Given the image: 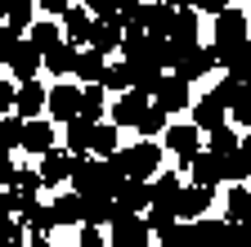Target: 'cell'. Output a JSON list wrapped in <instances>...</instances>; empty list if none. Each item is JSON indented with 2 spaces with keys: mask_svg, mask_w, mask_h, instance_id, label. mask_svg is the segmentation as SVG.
I'll return each instance as SVG.
<instances>
[{
  "mask_svg": "<svg viewBox=\"0 0 251 247\" xmlns=\"http://www.w3.org/2000/svg\"><path fill=\"white\" fill-rule=\"evenodd\" d=\"M117 202V198H112ZM112 243L117 247H139V243H148L152 238V229H148V220H144V216L139 211H126V207H112Z\"/></svg>",
  "mask_w": 251,
  "mask_h": 247,
  "instance_id": "6da1fadb",
  "label": "cell"
},
{
  "mask_svg": "<svg viewBox=\"0 0 251 247\" xmlns=\"http://www.w3.org/2000/svg\"><path fill=\"white\" fill-rule=\"evenodd\" d=\"M72 166H76V153L72 148H50V153H41V180H45V189L68 184L72 180Z\"/></svg>",
  "mask_w": 251,
  "mask_h": 247,
  "instance_id": "7a4b0ae2",
  "label": "cell"
},
{
  "mask_svg": "<svg viewBox=\"0 0 251 247\" xmlns=\"http://www.w3.org/2000/svg\"><path fill=\"white\" fill-rule=\"evenodd\" d=\"M148 108H152V104H148V90L130 85V90H121V99L112 104V121H117V126H139Z\"/></svg>",
  "mask_w": 251,
  "mask_h": 247,
  "instance_id": "3957f363",
  "label": "cell"
},
{
  "mask_svg": "<svg viewBox=\"0 0 251 247\" xmlns=\"http://www.w3.org/2000/svg\"><path fill=\"white\" fill-rule=\"evenodd\" d=\"M166 148L179 153V162L188 166L193 162V153L202 148V126L198 121H184V126H166Z\"/></svg>",
  "mask_w": 251,
  "mask_h": 247,
  "instance_id": "277c9868",
  "label": "cell"
},
{
  "mask_svg": "<svg viewBox=\"0 0 251 247\" xmlns=\"http://www.w3.org/2000/svg\"><path fill=\"white\" fill-rule=\"evenodd\" d=\"M18 81H31V77H36L41 68H45V54L36 50V45H31V41H18L14 45V54H9V63H5Z\"/></svg>",
  "mask_w": 251,
  "mask_h": 247,
  "instance_id": "5b68a950",
  "label": "cell"
},
{
  "mask_svg": "<svg viewBox=\"0 0 251 247\" xmlns=\"http://www.w3.org/2000/svg\"><path fill=\"white\" fill-rule=\"evenodd\" d=\"M215 63H220V54H215V50H202V45H193V50H188V54L179 58V63H175V72H179L188 85H193V81H202V77H206Z\"/></svg>",
  "mask_w": 251,
  "mask_h": 247,
  "instance_id": "8992f818",
  "label": "cell"
},
{
  "mask_svg": "<svg viewBox=\"0 0 251 247\" xmlns=\"http://www.w3.org/2000/svg\"><path fill=\"white\" fill-rule=\"evenodd\" d=\"M215 54H220V68H225V72H233V77L251 81V41H233V45H215Z\"/></svg>",
  "mask_w": 251,
  "mask_h": 247,
  "instance_id": "52a82bcc",
  "label": "cell"
},
{
  "mask_svg": "<svg viewBox=\"0 0 251 247\" xmlns=\"http://www.w3.org/2000/svg\"><path fill=\"white\" fill-rule=\"evenodd\" d=\"M58 121H72L76 112H81V85H68V81H58L54 90H50V104H45Z\"/></svg>",
  "mask_w": 251,
  "mask_h": 247,
  "instance_id": "ba28073f",
  "label": "cell"
},
{
  "mask_svg": "<svg viewBox=\"0 0 251 247\" xmlns=\"http://www.w3.org/2000/svg\"><path fill=\"white\" fill-rule=\"evenodd\" d=\"M23 148H27V153H50V148H54V121L27 117V121H23Z\"/></svg>",
  "mask_w": 251,
  "mask_h": 247,
  "instance_id": "9c48e42d",
  "label": "cell"
},
{
  "mask_svg": "<svg viewBox=\"0 0 251 247\" xmlns=\"http://www.w3.org/2000/svg\"><path fill=\"white\" fill-rule=\"evenodd\" d=\"M112 198H117V207H126V211H148L152 189H148L139 175H126V180H121V189H117Z\"/></svg>",
  "mask_w": 251,
  "mask_h": 247,
  "instance_id": "30bf717a",
  "label": "cell"
},
{
  "mask_svg": "<svg viewBox=\"0 0 251 247\" xmlns=\"http://www.w3.org/2000/svg\"><path fill=\"white\" fill-rule=\"evenodd\" d=\"M188 166H193V180H198V184H211V189L225 180V158H220V153H211V148H198Z\"/></svg>",
  "mask_w": 251,
  "mask_h": 247,
  "instance_id": "8fae6325",
  "label": "cell"
},
{
  "mask_svg": "<svg viewBox=\"0 0 251 247\" xmlns=\"http://www.w3.org/2000/svg\"><path fill=\"white\" fill-rule=\"evenodd\" d=\"M157 104H162L166 112H184L188 108V81L175 72V77H162V85H157V95H152Z\"/></svg>",
  "mask_w": 251,
  "mask_h": 247,
  "instance_id": "7c38bea8",
  "label": "cell"
},
{
  "mask_svg": "<svg viewBox=\"0 0 251 247\" xmlns=\"http://www.w3.org/2000/svg\"><path fill=\"white\" fill-rule=\"evenodd\" d=\"M206 207H211V184H193V189H179V198H175L179 220H198Z\"/></svg>",
  "mask_w": 251,
  "mask_h": 247,
  "instance_id": "4fadbf2b",
  "label": "cell"
},
{
  "mask_svg": "<svg viewBox=\"0 0 251 247\" xmlns=\"http://www.w3.org/2000/svg\"><path fill=\"white\" fill-rule=\"evenodd\" d=\"M233 41H247V18L242 9H225V14H215V45H233Z\"/></svg>",
  "mask_w": 251,
  "mask_h": 247,
  "instance_id": "5bb4252c",
  "label": "cell"
},
{
  "mask_svg": "<svg viewBox=\"0 0 251 247\" xmlns=\"http://www.w3.org/2000/svg\"><path fill=\"white\" fill-rule=\"evenodd\" d=\"M45 104H50V90H41L36 81H23L18 95H14V112H18V117H41Z\"/></svg>",
  "mask_w": 251,
  "mask_h": 247,
  "instance_id": "9a60e30c",
  "label": "cell"
},
{
  "mask_svg": "<svg viewBox=\"0 0 251 247\" xmlns=\"http://www.w3.org/2000/svg\"><path fill=\"white\" fill-rule=\"evenodd\" d=\"M72 72L81 77V85H90V81H103V77H108V54H103V50H94V45H90V50H81Z\"/></svg>",
  "mask_w": 251,
  "mask_h": 247,
  "instance_id": "2e32d148",
  "label": "cell"
},
{
  "mask_svg": "<svg viewBox=\"0 0 251 247\" xmlns=\"http://www.w3.org/2000/svg\"><path fill=\"white\" fill-rule=\"evenodd\" d=\"M112 207V193H81V225H108Z\"/></svg>",
  "mask_w": 251,
  "mask_h": 247,
  "instance_id": "e0dca14e",
  "label": "cell"
},
{
  "mask_svg": "<svg viewBox=\"0 0 251 247\" xmlns=\"http://www.w3.org/2000/svg\"><path fill=\"white\" fill-rule=\"evenodd\" d=\"M225 112H229V104L220 99L215 90H211L206 99H198V104H193V121H198L202 131H215V126H225Z\"/></svg>",
  "mask_w": 251,
  "mask_h": 247,
  "instance_id": "ac0fdd59",
  "label": "cell"
},
{
  "mask_svg": "<svg viewBox=\"0 0 251 247\" xmlns=\"http://www.w3.org/2000/svg\"><path fill=\"white\" fill-rule=\"evenodd\" d=\"M130 166H135V175L139 180H148V175H157V166H162V148H157L148 135L130 148Z\"/></svg>",
  "mask_w": 251,
  "mask_h": 247,
  "instance_id": "d6986e66",
  "label": "cell"
},
{
  "mask_svg": "<svg viewBox=\"0 0 251 247\" xmlns=\"http://www.w3.org/2000/svg\"><path fill=\"white\" fill-rule=\"evenodd\" d=\"M18 220L31 225L36 234H50V229L58 225V216H54V207H41L36 198H31V202H18Z\"/></svg>",
  "mask_w": 251,
  "mask_h": 247,
  "instance_id": "ffe728a7",
  "label": "cell"
},
{
  "mask_svg": "<svg viewBox=\"0 0 251 247\" xmlns=\"http://www.w3.org/2000/svg\"><path fill=\"white\" fill-rule=\"evenodd\" d=\"M121 36H126V32H121V23H117V18H99V23L90 27V45H94V50H103V54L121 50Z\"/></svg>",
  "mask_w": 251,
  "mask_h": 247,
  "instance_id": "44dd1931",
  "label": "cell"
},
{
  "mask_svg": "<svg viewBox=\"0 0 251 247\" xmlns=\"http://www.w3.org/2000/svg\"><path fill=\"white\" fill-rule=\"evenodd\" d=\"M144 27H148L152 36H171V27H175V5H171V0H148Z\"/></svg>",
  "mask_w": 251,
  "mask_h": 247,
  "instance_id": "7402d4cb",
  "label": "cell"
},
{
  "mask_svg": "<svg viewBox=\"0 0 251 247\" xmlns=\"http://www.w3.org/2000/svg\"><path fill=\"white\" fill-rule=\"evenodd\" d=\"M63 126H68V148L72 153H90V144H94V117L76 112L72 121H63Z\"/></svg>",
  "mask_w": 251,
  "mask_h": 247,
  "instance_id": "603a6c76",
  "label": "cell"
},
{
  "mask_svg": "<svg viewBox=\"0 0 251 247\" xmlns=\"http://www.w3.org/2000/svg\"><path fill=\"white\" fill-rule=\"evenodd\" d=\"M72 68H76V41H58L54 50H45V72L68 77Z\"/></svg>",
  "mask_w": 251,
  "mask_h": 247,
  "instance_id": "cb8c5ba5",
  "label": "cell"
},
{
  "mask_svg": "<svg viewBox=\"0 0 251 247\" xmlns=\"http://www.w3.org/2000/svg\"><path fill=\"white\" fill-rule=\"evenodd\" d=\"M45 189V180H41V171H14V180H9V193H14V211H18V202H31Z\"/></svg>",
  "mask_w": 251,
  "mask_h": 247,
  "instance_id": "d4e9b609",
  "label": "cell"
},
{
  "mask_svg": "<svg viewBox=\"0 0 251 247\" xmlns=\"http://www.w3.org/2000/svg\"><path fill=\"white\" fill-rule=\"evenodd\" d=\"M148 189H152V202L175 207V198H179V189H184V184H179V175H175V171H157Z\"/></svg>",
  "mask_w": 251,
  "mask_h": 247,
  "instance_id": "484cf974",
  "label": "cell"
},
{
  "mask_svg": "<svg viewBox=\"0 0 251 247\" xmlns=\"http://www.w3.org/2000/svg\"><path fill=\"white\" fill-rule=\"evenodd\" d=\"M63 27H68V41H90V27H94V18L81 9V5H68V9H63Z\"/></svg>",
  "mask_w": 251,
  "mask_h": 247,
  "instance_id": "4316f807",
  "label": "cell"
},
{
  "mask_svg": "<svg viewBox=\"0 0 251 247\" xmlns=\"http://www.w3.org/2000/svg\"><path fill=\"white\" fill-rule=\"evenodd\" d=\"M139 81V68L130 63V58H126V63H108V77H103V90H117V95H121V90H130Z\"/></svg>",
  "mask_w": 251,
  "mask_h": 247,
  "instance_id": "83f0119b",
  "label": "cell"
},
{
  "mask_svg": "<svg viewBox=\"0 0 251 247\" xmlns=\"http://www.w3.org/2000/svg\"><path fill=\"white\" fill-rule=\"evenodd\" d=\"M54 216H58V225H81V193L76 189L58 193L54 198Z\"/></svg>",
  "mask_w": 251,
  "mask_h": 247,
  "instance_id": "f1b7e54d",
  "label": "cell"
},
{
  "mask_svg": "<svg viewBox=\"0 0 251 247\" xmlns=\"http://www.w3.org/2000/svg\"><path fill=\"white\" fill-rule=\"evenodd\" d=\"M27 41L36 45L41 54H45V50H54V45L63 41V36H58V23H31V27H27Z\"/></svg>",
  "mask_w": 251,
  "mask_h": 247,
  "instance_id": "f546056e",
  "label": "cell"
},
{
  "mask_svg": "<svg viewBox=\"0 0 251 247\" xmlns=\"http://www.w3.org/2000/svg\"><path fill=\"white\" fill-rule=\"evenodd\" d=\"M81 112H85V117H94V121L103 117V81L81 85Z\"/></svg>",
  "mask_w": 251,
  "mask_h": 247,
  "instance_id": "4dcf8cb0",
  "label": "cell"
},
{
  "mask_svg": "<svg viewBox=\"0 0 251 247\" xmlns=\"http://www.w3.org/2000/svg\"><path fill=\"white\" fill-rule=\"evenodd\" d=\"M23 121L27 117H0V148H23Z\"/></svg>",
  "mask_w": 251,
  "mask_h": 247,
  "instance_id": "1f68e13d",
  "label": "cell"
},
{
  "mask_svg": "<svg viewBox=\"0 0 251 247\" xmlns=\"http://www.w3.org/2000/svg\"><path fill=\"white\" fill-rule=\"evenodd\" d=\"M31 9H36V0H14V5H9V18H5V23L14 27L18 36L27 32V27H31Z\"/></svg>",
  "mask_w": 251,
  "mask_h": 247,
  "instance_id": "d6a6232c",
  "label": "cell"
},
{
  "mask_svg": "<svg viewBox=\"0 0 251 247\" xmlns=\"http://www.w3.org/2000/svg\"><path fill=\"white\" fill-rule=\"evenodd\" d=\"M206 135H211V144H206V148H211V153H220V158H225V153H238V148H242V144H238V135H233L229 126H215V131H206Z\"/></svg>",
  "mask_w": 251,
  "mask_h": 247,
  "instance_id": "836d02e7",
  "label": "cell"
},
{
  "mask_svg": "<svg viewBox=\"0 0 251 247\" xmlns=\"http://www.w3.org/2000/svg\"><path fill=\"white\" fill-rule=\"evenodd\" d=\"M247 175H251V158H247V153L242 148L238 153H225V180H238L242 184Z\"/></svg>",
  "mask_w": 251,
  "mask_h": 247,
  "instance_id": "e575fe53",
  "label": "cell"
},
{
  "mask_svg": "<svg viewBox=\"0 0 251 247\" xmlns=\"http://www.w3.org/2000/svg\"><path fill=\"white\" fill-rule=\"evenodd\" d=\"M229 220L251 225V193L247 189H229Z\"/></svg>",
  "mask_w": 251,
  "mask_h": 247,
  "instance_id": "d590c367",
  "label": "cell"
},
{
  "mask_svg": "<svg viewBox=\"0 0 251 247\" xmlns=\"http://www.w3.org/2000/svg\"><path fill=\"white\" fill-rule=\"evenodd\" d=\"M166 117H171V112L152 99V108H148V112H144V121H139V131H144L148 139H152V135H162V131H166Z\"/></svg>",
  "mask_w": 251,
  "mask_h": 247,
  "instance_id": "8d00e7d4",
  "label": "cell"
},
{
  "mask_svg": "<svg viewBox=\"0 0 251 247\" xmlns=\"http://www.w3.org/2000/svg\"><path fill=\"white\" fill-rule=\"evenodd\" d=\"M94 153H103V158H108V153H117V121H112V126H103V121H94V144H90Z\"/></svg>",
  "mask_w": 251,
  "mask_h": 247,
  "instance_id": "74e56055",
  "label": "cell"
},
{
  "mask_svg": "<svg viewBox=\"0 0 251 247\" xmlns=\"http://www.w3.org/2000/svg\"><path fill=\"white\" fill-rule=\"evenodd\" d=\"M229 112H233L238 126H251V85H242V95L229 104Z\"/></svg>",
  "mask_w": 251,
  "mask_h": 247,
  "instance_id": "f35d334b",
  "label": "cell"
},
{
  "mask_svg": "<svg viewBox=\"0 0 251 247\" xmlns=\"http://www.w3.org/2000/svg\"><path fill=\"white\" fill-rule=\"evenodd\" d=\"M14 45H18V32L9 23H0V63H9V54H14Z\"/></svg>",
  "mask_w": 251,
  "mask_h": 247,
  "instance_id": "ab89813d",
  "label": "cell"
},
{
  "mask_svg": "<svg viewBox=\"0 0 251 247\" xmlns=\"http://www.w3.org/2000/svg\"><path fill=\"white\" fill-rule=\"evenodd\" d=\"M117 5L121 0H85V9H94L99 18H117Z\"/></svg>",
  "mask_w": 251,
  "mask_h": 247,
  "instance_id": "60d3db41",
  "label": "cell"
},
{
  "mask_svg": "<svg viewBox=\"0 0 251 247\" xmlns=\"http://www.w3.org/2000/svg\"><path fill=\"white\" fill-rule=\"evenodd\" d=\"M14 95H18V90H14L9 81H0V117H5V112L14 108Z\"/></svg>",
  "mask_w": 251,
  "mask_h": 247,
  "instance_id": "b9f144b4",
  "label": "cell"
},
{
  "mask_svg": "<svg viewBox=\"0 0 251 247\" xmlns=\"http://www.w3.org/2000/svg\"><path fill=\"white\" fill-rule=\"evenodd\" d=\"M193 9H198V14H225V9H229V0H198Z\"/></svg>",
  "mask_w": 251,
  "mask_h": 247,
  "instance_id": "7bdbcfd3",
  "label": "cell"
},
{
  "mask_svg": "<svg viewBox=\"0 0 251 247\" xmlns=\"http://www.w3.org/2000/svg\"><path fill=\"white\" fill-rule=\"evenodd\" d=\"M0 238H23V225L9 220V216H0Z\"/></svg>",
  "mask_w": 251,
  "mask_h": 247,
  "instance_id": "ee69618b",
  "label": "cell"
},
{
  "mask_svg": "<svg viewBox=\"0 0 251 247\" xmlns=\"http://www.w3.org/2000/svg\"><path fill=\"white\" fill-rule=\"evenodd\" d=\"M81 247H103V234L94 229V225H85L81 229Z\"/></svg>",
  "mask_w": 251,
  "mask_h": 247,
  "instance_id": "f6af8a7d",
  "label": "cell"
},
{
  "mask_svg": "<svg viewBox=\"0 0 251 247\" xmlns=\"http://www.w3.org/2000/svg\"><path fill=\"white\" fill-rule=\"evenodd\" d=\"M36 5H41L45 14H54V18H63V9H68L72 0H36Z\"/></svg>",
  "mask_w": 251,
  "mask_h": 247,
  "instance_id": "bcb514c9",
  "label": "cell"
},
{
  "mask_svg": "<svg viewBox=\"0 0 251 247\" xmlns=\"http://www.w3.org/2000/svg\"><path fill=\"white\" fill-rule=\"evenodd\" d=\"M14 180V162H9V148H0V184Z\"/></svg>",
  "mask_w": 251,
  "mask_h": 247,
  "instance_id": "7dc6e473",
  "label": "cell"
},
{
  "mask_svg": "<svg viewBox=\"0 0 251 247\" xmlns=\"http://www.w3.org/2000/svg\"><path fill=\"white\" fill-rule=\"evenodd\" d=\"M14 211V193H0V216H9Z\"/></svg>",
  "mask_w": 251,
  "mask_h": 247,
  "instance_id": "c3c4849f",
  "label": "cell"
},
{
  "mask_svg": "<svg viewBox=\"0 0 251 247\" xmlns=\"http://www.w3.org/2000/svg\"><path fill=\"white\" fill-rule=\"evenodd\" d=\"M171 5H175V9H193L198 0H171Z\"/></svg>",
  "mask_w": 251,
  "mask_h": 247,
  "instance_id": "681fc988",
  "label": "cell"
},
{
  "mask_svg": "<svg viewBox=\"0 0 251 247\" xmlns=\"http://www.w3.org/2000/svg\"><path fill=\"white\" fill-rule=\"evenodd\" d=\"M242 153H247V158H251V126H247V139H242Z\"/></svg>",
  "mask_w": 251,
  "mask_h": 247,
  "instance_id": "f907efd6",
  "label": "cell"
},
{
  "mask_svg": "<svg viewBox=\"0 0 251 247\" xmlns=\"http://www.w3.org/2000/svg\"><path fill=\"white\" fill-rule=\"evenodd\" d=\"M9 5H14V0H0V18H9Z\"/></svg>",
  "mask_w": 251,
  "mask_h": 247,
  "instance_id": "816d5d0a",
  "label": "cell"
},
{
  "mask_svg": "<svg viewBox=\"0 0 251 247\" xmlns=\"http://www.w3.org/2000/svg\"><path fill=\"white\" fill-rule=\"evenodd\" d=\"M247 85H251V81H247Z\"/></svg>",
  "mask_w": 251,
  "mask_h": 247,
  "instance_id": "f5cc1de1",
  "label": "cell"
}]
</instances>
